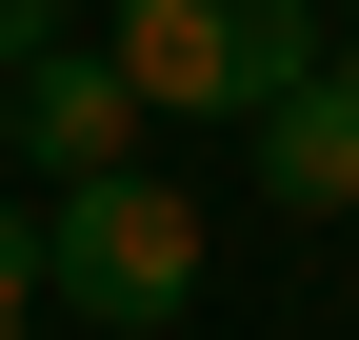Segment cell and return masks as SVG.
Instances as JSON below:
<instances>
[{
    "instance_id": "6da1fadb",
    "label": "cell",
    "mask_w": 359,
    "mask_h": 340,
    "mask_svg": "<svg viewBox=\"0 0 359 340\" xmlns=\"http://www.w3.org/2000/svg\"><path fill=\"white\" fill-rule=\"evenodd\" d=\"M40 301H60L80 340L180 320V301H200V200L140 181V160H120V181H60V200H40Z\"/></svg>"
},
{
    "instance_id": "7a4b0ae2",
    "label": "cell",
    "mask_w": 359,
    "mask_h": 340,
    "mask_svg": "<svg viewBox=\"0 0 359 340\" xmlns=\"http://www.w3.org/2000/svg\"><path fill=\"white\" fill-rule=\"evenodd\" d=\"M320 0H120V80L140 120H259L280 80H320Z\"/></svg>"
},
{
    "instance_id": "3957f363",
    "label": "cell",
    "mask_w": 359,
    "mask_h": 340,
    "mask_svg": "<svg viewBox=\"0 0 359 340\" xmlns=\"http://www.w3.org/2000/svg\"><path fill=\"white\" fill-rule=\"evenodd\" d=\"M120 140H140V80L40 40V60H20V160H40V181H120Z\"/></svg>"
},
{
    "instance_id": "277c9868",
    "label": "cell",
    "mask_w": 359,
    "mask_h": 340,
    "mask_svg": "<svg viewBox=\"0 0 359 340\" xmlns=\"http://www.w3.org/2000/svg\"><path fill=\"white\" fill-rule=\"evenodd\" d=\"M259 181H280L299 221H359V80H339V60L259 100Z\"/></svg>"
},
{
    "instance_id": "5b68a950",
    "label": "cell",
    "mask_w": 359,
    "mask_h": 340,
    "mask_svg": "<svg viewBox=\"0 0 359 340\" xmlns=\"http://www.w3.org/2000/svg\"><path fill=\"white\" fill-rule=\"evenodd\" d=\"M40 320V221H0V340Z\"/></svg>"
},
{
    "instance_id": "8992f818",
    "label": "cell",
    "mask_w": 359,
    "mask_h": 340,
    "mask_svg": "<svg viewBox=\"0 0 359 340\" xmlns=\"http://www.w3.org/2000/svg\"><path fill=\"white\" fill-rule=\"evenodd\" d=\"M40 40H60V0H0V60H40Z\"/></svg>"
},
{
    "instance_id": "52a82bcc",
    "label": "cell",
    "mask_w": 359,
    "mask_h": 340,
    "mask_svg": "<svg viewBox=\"0 0 359 340\" xmlns=\"http://www.w3.org/2000/svg\"><path fill=\"white\" fill-rule=\"evenodd\" d=\"M339 80H359V40H339Z\"/></svg>"
},
{
    "instance_id": "ba28073f",
    "label": "cell",
    "mask_w": 359,
    "mask_h": 340,
    "mask_svg": "<svg viewBox=\"0 0 359 340\" xmlns=\"http://www.w3.org/2000/svg\"><path fill=\"white\" fill-rule=\"evenodd\" d=\"M20 340H40V320H20Z\"/></svg>"
}]
</instances>
